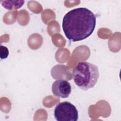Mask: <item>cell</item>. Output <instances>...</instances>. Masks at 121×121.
<instances>
[{
    "label": "cell",
    "mask_w": 121,
    "mask_h": 121,
    "mask_svg": "<svg viewBox=\"0 0 121 121\" xmlns=\"http://www.w3.org/2000/svg\"><path fill=\"white\" fill-rule=\"evenodd\" d=\"M99 77L98 67L85 61L78 62L72 71V78L75 85L85 91L94 88Z\"/></svg>",
    "instance_id": "2"
},
{
    "label": "cell",
    "mask_w": 121,
    "mask_h": 121,
    "mask_svg": "<svg viewBox=\"0 0 121 121\" xmlns=\"http://www.w3.org/2000/svg\"><path fill=\"white\" fill-rule=\"evenodd\" d=\"M55 119L58 121H77L78 120V111L71 103L65 101L59 103L54 111Z\"/></svg>",
    "instance_id": "3"
},
{
    "label": "cell",
    "mask_w": 121,
    "mask_h": 121,
    "mask_svg": "<svg viewBox=\"0 0 121 121\" xmlns=\"http://www.w3.org/2000/svg\"><path fill=\"white\" fill-rule=\"evenodd\" d=\"M24 0H0L1 5L8 10L20 9L24 4Z\"/></svg>",
    "instance_id": "5"
},
{
    "label": "cell",
    "mask_w": 121,
    "mask_h": 121,
    "mask_svg": "<svg viewBox=\"0 0 121 121\" xmlns=\"http://www.w3.org/2000/svg\"><path fill=\"white\" fill-rule=\"evenodd\" d=\"M52 91L54 96L62 98H68L71 92V85L67 80L59 79L52 83Z\"/></svg>",
    "instance_id": "4"
},
{
    "label": "cell",
    "mask_w": 121,
    "mask_h": 121,
    "mask_svg": "<svg viewBox=\"0 0 121 121\" xmlns=\"http://www.w3.org/2000/svg\"><path fill=\"white\" fill-rule=\"evenodd\" d=\"M9 55V51L8 48L3 45H0V57L1 59H6Z\"/></svg>",
    "instance_id": "6"
},
{
    "label": "cell",
    "mask_w": 121,
    "mask_h": 121,
    "mask_svg": "<svg viewBox=\"0 0 121 121\" xmlns=\"http://www.w3.org/2000/svg\"><path fill=\"white\" fill-rule=\"evenodd\" d=\"M96 16L86 8H78L67 12L62 20V26L66 37L73 42L83 40L93 33Z\"/></svg>",
    "instance_id": "1"
}]
</instances>
